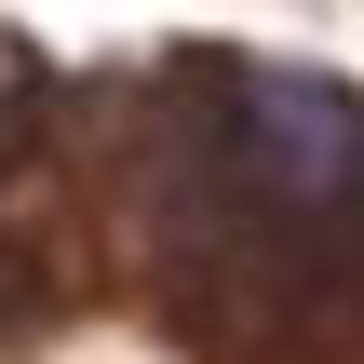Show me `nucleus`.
<instances>
[{"label":"nucleus","mask_w":364,"mask_h":364,"mask_svg":"<svg viewBox=\"0 0 364 364\" xmlns=\"http://www.w3.org/2000/svg\"><path fill=\"white\" fill-rule=\"evenodd\" d=\"M230 149L270 203H351L364 189V95L324 81V68H243L230 81Z\"/></svg>","instance_id":"obj_1"}]
</instances>
